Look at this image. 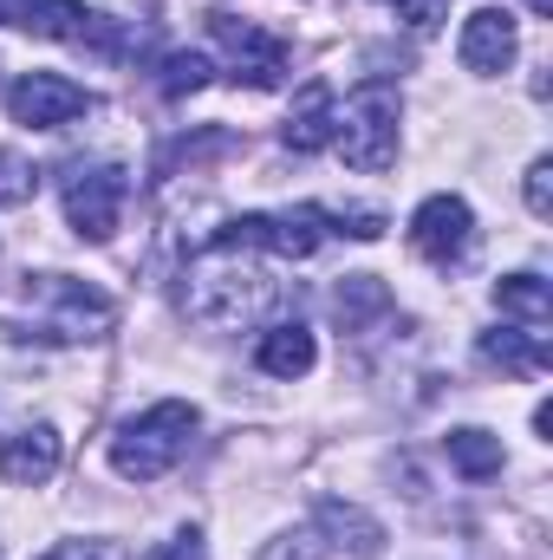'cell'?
I'll list each match as a JSON object with an SVG mask.
<instances>
[{"label":"cell","instance_id":"cell-1","mask_svg":"<svg viewBox=\"0 0 553 560\" xmlns=\"http://www.w3.org/2000/svg\"><path fill=\"white\" fill-rule=\"evenodd\" d=\"M280 280L261 268V255L248 248H228V242H209L189 268H183V287H176V306L209 326V332H235V326H255L268 306H274Z\"/></svg>","mask_w":553,"mask_h":560},{"label":"cell","instance_id":"cell-2","mask_svg":"<svg viewBox=\"0 0 553 560\" xmlns=\"http://www.w3.org/2000/svg\"><path fill=\"white\" fill-rule=\"evenodd\" d=\"M196 423H202V411H196L189 398H163V405H150L138 418H125L111 430V469H118L125 482H156V476H169V469L183 463Z\"/></svg>","mask_w":553,"mask_h":560},{"label":"cell","instance_id":"cell-3","mask_svg":"<svg viewBox=\"0 0 553 560\" xmlns=\"http://www.w3.org/2000/svg\"><path fill=\"white\" fill-rule=\"evenodd\" d=\"M398 125H404V92L391 79H365L345 105H339V131L332 143L345 150V163L358 176H378L398 163Z\"/></svg>","mask_w":553,"mask_h":560},{"label":"cell","instance_id":"cell-4","mask_svg":"<svg viewBox=\"0 0 553 560\" xmlns=\"http://www.w3.org/2000/svg\"><path fill=\"white\" fill-rule=\"evenodd\" d=\"M26 293L46 300V313H33L46 339L79 346V339H105V332L118 326V306H111L98 287H85V280H72V275H39Z\"/></svg>","mask_w":553,"mask_h":560},{"label":"cell","instance_id":"cell-5","mask_svg":"<svg viewBox=\"0 0 553 560\" xmlns=\"http://www.w3.org/2000/svg\"><path fill=\"white\" fill-rule=\"evenodd\" d=\"M326 235H332L326 229V209L319 202H299V209H274V215H235L215 242L248 248V255H274V261H306Z\"/></svg>","mask_w":553,"mask_h":560},{"label":"cell","instance_id":"cell-6","mask_svg":"<svg viewBox=\"0 0 553 560\" xmlns=\"http://www.w3.org/2000/svg\"><path fill=\"white\" fill-rule=\"evenodd\" d=\"M125 196H131V176L118 163H79L66 176V222L79 242H111L118 235V215H125Z\"/></svg>","mask_w":553,"mask_h":560},{"label":"cell","instance_id":"cell-7","mask_svg":"<svg viewBox=\"0 0 553 560\" xmlns=\"http://www.w3.org/2000/svg\"><path fill=\"white\" fill-rule=\"evenodd\" d=\"M209 33L215 46L228 52V79L235 85H255V92H274L286 79V39L255 26V20H235V13H209Z\"/></svg>","mask_w":553,"mask_h":560},{"label":"cell","instance_id":"cell-8","mask_svg":"<svg viewBox=\"0 0 553 560\" xmlns=\"http://www.w3.org/2000/svg\"><path fill=\"white\" fill-rule=\"evenodd\" d=\"M85 112H92V92L72 85L66 72H20L7 85V118L26 125V131H59V125L85 118Z\"/></svg>","mask_w":553,"mask_h":560},{"label":"cell","instance_id":"cell-9","mask_svg":"<svg viewBox=\"0 0 553 560\" xmlns=\"http://www.w3.org/2000/svg\"><path fill=\"white\" fill-rule=\"evenodd\" d=\"M469 242H475V209H469L462 196H423V202H416L411 248L430 261V268L462 261V255H469Z\"/></svg>","mask_w":553,"mask_h":560},{"label":"cell","instance_id":"cell-10","mask_svg":"<svg viewBox=\"0 0 553 560\" xmlns=\"http://www.w3.org/2000/svg\"><path fill=\"white\" fill-rule=\"evenodd\" d=\"M456 52H462V66H469L475 79H502V72L515 66V52H521V26H515V13H502V7H475V13L462 20Z\"/></svg>","mask_w":553,"mask_h":560},{"label":"cell","instance_id":"cell-11","mask_svg":"<svg viewBox=\"0 0 553 560\" xmlns=\"http://www.w3.org/2000/svg\"><path fill=\"white\" fill-rule=\"evenodd\" d=\"M313 528H319L326 548H339V555H352V560H378L385 555V522H378L372 509L345 502V495H319Z\"/></svg>","mask_w":553,"mask_h":560},{"label":"cell","instance_id":"cell-12","mask_svg":"<svg viewBox=\"0 0 553 560\" xmlns=\"http://www.w3.org/2000/svg\"><path fill=\"white\" fill-rule=\"evenodd\" d=\"M59 456H66V443H59L52 423H20L13 436H0V476H7L13 489L52 482V476H59Z\"/></svg>","mask_w":553,"mask_h":560},{"label":"cell","instance_id":"cell-13","mask_svg":"<svg viewBox=\"0 0 553 560\" xmlns=\"http://www.w3.org/2000/svg\"><path fill=\"white\" fill-rule=\"evenodd\" d=\"M332 131H339V98H332L326 79H306L299 98H293V112H286V125H280V143L293 156H313V150L332 143Z\"/></svg>","mask_w":553,"mask_h":560},{"label":"cell","instance_id":"cell-14","mask_svg":"<svg viewBox=\"0 0 553 560\" xmlns=\"http://www.w3.org/2000/svg\"><path fill=\"white\" fill-rule=\"evenodd\" d=\"M255 365L268 372V378H306L313 365H319V339L299 326V319H280V326H268L261 332V346H255Z\"/></svg>","mask_w":553,"mask_h":560},{"label":"cell","instance_id":"cell-15","mask_svg":"<svg viewBox=\"0 0 553 560\" xmlns=\"http://www.w3.org/2000/svg\"><path fill=\"white\" fill-rule=\"evenodd\" d=\"M475 352L489 365L515 372V378H541L548 372V332H528V326H495V332L475 339Z\"/></svg>","mask_w":553,"mask_h":560},{"label":"cell","instance_id":"cell-16","mask_svg":"<svg viewBox=\"0 0 553 560\" xmlns=\"http://www.w3.org/2000/svg\"><path fill=\"white\" fill-rule=\"evenodd\" d=\"M443 450H449V469L456 476H469V482H489V476H502V436L495 430H482V423H462V430H449L443 436Z\"/></svg>","mask_w":553,"mask_h":560},{"label":"cell","instance_id":"cell-17","mask_svg":"<svg viewBox=\"0 0 553 560\" xmlns=\"http://www.w3.org/2000/svg\"><path fill=\"white\" fill-rule=\"evenodd\" d=\"M495 306H502V319H521L528 332H548L553 319V293L541 275H502L495 280Z\"/></svg>","mask_w":553,"mask_h":560},{"label":"cell","instance_id":"cell-18","mask_svg":"<svg viewBox=\"0 0 553 560\" xmlns=\"http://www.w3.org/2000/svg\"><path fill=\"white\" fill-rule=\"evenodd\" d=\"M20 26L39 33V39H72V46H85V33H92V7H79V0H33V13H26Z\"/></svg>","mask_w":553,"mask_h":560},{"label":"cell","instance_id":"cell-19","mask_svg":"<svg viewBox=\"0 0 553 560\" xmlns=\"http://www.w3.org/2000/svg\"><path fill=\"white\" fill-rule=\"evenodd\" d=\"M332 306H339V319H345V326H358L365 313H385V306H391V293H385V280H378V275H345V280H339V293H332Z\"/></svg>","mask_w":553,"mask_h":560},{"label":"cell","instance_id":"cell-20","mask_svg":"<svg viewBox=\"0 0 553 560\" xmlns=\"http://www.w3.org/2000/svg\"><path fill=\"white\" fill-rule=\"evenodd\" d=\"M209 79H215L209 52H163V72H156L163 98H189V92H202Z\"/></svg>","mask_w":553,"mask_h":560},{"label":"cell","instance_id":"cell-21","mask_svg":"<svg viewBox=\"0 0 553 560\" xmlns=\"http://www.w3.org/2000/svg\"><path fill=\"white\" fill-rule=\"evenodd\" d=\"M33 189H39V170H33V156H20V150H0V209H20V202H33Z\"/></svg>","mask_w":553,"mask_h":560},{"label":"cell","instance_id":"cell-22","mask_svg":"<svg viewBox=\"0 0 553 560\" xmlns=\"http://www.w3.org/2000/svg\"><path fill=\"white\" fill-rule=\"evenodd\" d=\"M326 229L332 235H352V242H378L385 235V215L378 209H326Z\"/></svg>","mask_w":553,"mask_h":560},{"label":"cell","instance_id":"cell-23","mask_svg":"<svg viewBox=\"0 0 553 560\" xmlns=\"http://www.w3.org/2000/svg\"><path fill=\"white\" fill-rule=\"evenodd\" d=\"M521 196H528V209L548 222V215H553V156H534V163H528V183H521Z\"/></svg>","mask_w":553,"mask_h":560},{"label":"cell","instance_id":"cell-24","mask_svg":"<svg viewBox=\"0 0 553 560\" xmlns=\"http://www.w3.org/2000/svg\"><path fill=\"white\" fill-rule=\"evenodd\" d=\"M319 535H274V541H261V555L255 560H319Z\"/></svg>","mask_w":553,"mask_h":560},{"label":"cell","instance_id":"cell-25","mask_svg":"<svg viewBox=\"0 0 553 560\" xmlns=\"http://www.w3.org/2000/svg\"><path fill=\"white\" fill-rule=\"evenodd\" d=\"M143 560H209V541H202V528H176L156 555H143Z\"/></svg>","mask_w":553,"mask_h":560},{"label":"cell","instance_id":"cell-26","mask_svg":"<svg viewBox=\"0 0 553 560\" xmlns=\"http://www.w3.org/2000/svg\"><path fill=\"white\" fill-rule=\"evenodd\" d=\"M39 560H125V548H111V541H59Z\"/></svg>","mask_w":553,"mask_h":560},{"label":"cell","instance_id":"cell-27","mask_svg":"<svg viewBox=\"0 0 553 560\" xmlns=\"http://www.w3.org/2000/svg\"><path fill=\"white\" fill-rule=\"evenodd\" d=\"M26 13H33V0H0V20H13V26H20Z\"/></svg>","mask_w":553,"mask_h":560},{"label":"cell","instance_id":"cell-28","mask_svg":"<svg viewBox=\"0 0 553 560\" xmlns=\"http://www.w3.org/2000/svg\"><path fill=\"white\" fill-rule=\"evenodd\" d=\"M534 430H541V443H553V405H534Z\"/></svg>","mask_w":553,"mask_h":560},{"label":"cell","instance_id":"cell-29","mask_svg":"<svg viewBox=\"0 0 553 560\" xmlns=\"http://www.w3.org/2000/svg\"><path fill=\"white\" fill-rule=\"evenodd\" d=\"M528 13H553V0H528Z\"/></svg>","mask_w":553,"mask_h":560},{"label":"cell","instance_id":"cell-30","mask_svg":"<svg viewBox=\"0 0 553 560\" xmlns=\"http://www.w3.org/2000/svg\"><path fill=\"white\" fill-rule=\"evenodd\" d=\"M385 7H411V0H385Z\"/></svg>","mask_w":553,"mask_h":560}]
</instances>
